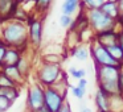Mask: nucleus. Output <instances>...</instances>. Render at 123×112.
I'll use <instances>...</instances> for the list:
<instances>
[{"instance_id":"obj_1","label":"nucleus","mask_w":123,"mask_h":112,"mask_svg":"<svg viewBox=\"0 0 123 112\" xmlns=\"http://www.w3.org/2000/svg\"><path fill=\"white\" fill-rule=\"evenodd\" d=\"M95 75L98 80V88L106 92L109 96L120 95L118 78L123 65H114V66H95Z\"/></svg>"},{"instance_id":"obj_2","label":"nucleus","mask_w":123,"mask_h":112,"mask_svg":"<svg viewBox=\"0 0 123 112\" xmlns=\"http://www.w3.org/2000/svg\"><path fill=\"white\" fill-rule=\"evenodd\" d=\"M87 20L90 27L93 28V30L99 34V33L107 32V30H114V27L117 24L114 19L109 17L106 13L101 11V9H91L87 11Z\"/></svg>"},{"instance_id":"obj_3","label":"nucleus","mask_w":123,"mask_h":112,"mask_svg":"<svg viewBox=\"0 0 123 112\" xmlns=\"http://www.w3.org/2000/svg\"><path fill=\"white\" fill-rule=\"evenodd\" d=\"M3 37L7 44L11 45H21L27 41V28L19 21L8 24L3 30Z\"/></svg>"},{"instance_id":"obj_4","label":"nucleus","mask_w":123,"mask_h":112,"mask_svg":"<svg viewBox=\"0 0 123 112\" xmlns=\"http://www.w3.org/2000/svg\"><path fill=\"white\" fill-rule=\"evenodd\" d=\"M62 71L60 63H44L38 70V80L41 86L45 87H53L57 82L60 80Z\"/></svg>"},{"instance_id":"obj_5","label":"nucleus","mask_w":123,"mask_h":112,"mask_svg":"<svg viewBox=\"0 0 123 112\" xmlns=\"http://www.w3.org/2000/svg\"><path fill=\"white\" fill-rule=\"evenodd\" d=\"M65 96L66 95L58 92L54 87H45L44 88V107L49 112H58L65 103Z\"/></svg>"},{"instance_id":"obj_6","label":"nucleus","mask_w":123,"mask_h":112,"mask_svg":"<svg viewBox=\"0 0 123 112\" xmlns=\"http://www.w3.org/2000/svg\"><path fill=\"white\" fill-rule=\"evenodd\" d=\"M91 56L94 58L95 66H114V65H120L110 56L107 49L103 45H101L97 40L91 44Z\"/></svg>"},{"instance_id":"obj_7","label":"nucleus","mask_w":123,"mask_h":112,"mask_svg":"<svg viewBox=\"0 0 123 112\" xmlns=\"http://www.w3.org/2000/svg\"><path fill=\"white\" fill-rule=\"evenodd\" d=\"M27 106H28V111H32V112L44 107V88L41 84H32L29 87Z\"/></svg>"},{"instance_id":"obj_8","label":"nucleus","mask_w":123,"mask_h":112,"mask_svg":"<svg viewBox=\"0 0 123 112\" xmlns=\"http://www.w3.org/2000/svg\"><path fill=\"white\" fill-rule=\"evenodd\" d=\"M94 101H95V107L98 112H111L110 111V96L99 88L95 92Z\"/></svg>"},{"instance_id":"obj_9","label":"nucleus","mask_w":123,"mask_h":112,"mask_svg":"<svg viewBox=\"0 0 123 112\" xmlns=\"http://www.w3.org/2000/svg\"><path fill=\"white\" fill-rule=\"evenodd\" d=\"M41 34H43V24L38 20H33L29 25V37L35 45L41 42Z\"/></svg>"},{"instance_id":"obj_10","label":"nucleus","mask_w":123,"mask_h":112,"mask_svg":"<svg viewBox=\"0 0 123 112\" xmlns=\"http://www.w3.org/2000/svg\"><path fill=\"white\" fill-rule=\"evenodd\" d=\"M99 9H101L103 13H106L109 17L114 19L115 21H117L118 16H119V13H120L119 7H118V3H114V1H109V0H107V1H105Z\"/></svg>"},{"instance_id":"obj_11","label":"nucleus","mask_w":123,"mask_h":112,"mask_svg":"<svg viewBox=\"0 0 123 112\" xmlns=\"http://www.w3.org/2000/svg\"><path fill=\"white\" fill-rule=\"evenodd\" d=\"M109 51V54L118 62V63L123 65V51H122V48H120L119 42L118 44H114V45H110V46H105Z\"/></svg>"},{"instance_id":"obj_12","label":"nucleus","mask_w":123,"mask_h":112,"mask_svg":"<svg viewBox=\"0 0 123 112\" xmlns=\"http://www.w3.org/2000/svg\"><path fill=\"white\" fill-rule=\"evenodd\" d=\"M3 73L9 78V79L13 80L15 83H16V82H20V80L23 79V75L20 74V71L17 70V67L15 66V65H9V66H6V67H4V71H3Z\"/></svg>"},{"instance_id":"obj_13","label":"nucleus","mask_w":123,"mask_h":112,"mask_svg":"<svg viewBox=\"0 0 123 112\" xmlns=\"http://www.w3.org/2000/svg\"><path fill=\"white\" fill-rule=\"evenodd\" d=\"M80 6V0H65L62 4V13L72 16Z\"/></svg>"},{"instance_id":"obj_14","label":"nucleus","mask_w":123,"mask_h":112,"mask_svg":"<svg viewBox=\"0 0 123 112\" xmlns=\"http://www.w3.org/2000/svg\"><path fill=\"white\" fill-rule=\"evenodd\" d=\"M20 56L19 53H17V50H15V49H8L6 53V57H4V62L3 63H6L7 66H9V65H16L17 61H19Z\"/></svg>"},{"instance_id":"obj_15","label":"nucleus","mask_w":123,"mask_h":112,"mask_svg":"<svg viewBox=\"0 0 123 112\" xmlns=\"http://www.w3.org/2000/svg\"><path fill=\"white\" fill-rule=\"evenodd\" d=\"M0 95L6 96L7 99L13 101L19 96V91H17L16 87H0Z\"/></svg>"},{"instance_id":"obj_16","label":"nucleus","mask_w":123,"mask_h":112,"mask_svg":"<svg viewBox=\"0 0 123 112\" xmlns=\"http://www.w3.org/2000/svg\"><path fill=\"white\" fill-rule=\"evenodd\" d=\"M73 57L77 58L78 61H86L89 58V50L85 46H77L73 49Z\"/></svg>"},{"instance_id":"obj_17","label":"nucleus","mask_w":123,"mask_h":112,"mask_svg":"<svg viewBox=\"0 0 123 112\" xmlns=\"http://www.w3.org/2000/svg\"><path fill=\"white\" fill-rule=\"evenodd\" d=\"M105 1L106 0H82V4L86 6L87 11H91V9H99Z\"/></svg>"},{"instance_id":"obj_18","label":"nucleus","mask_w":123,"mask_h":112,"mask_svg":"<svg viewBox=\"0 0 123 112\" xmlns=\"http://www.w3.org/2000/svg\"><path fill=\"white\" fill-rule=\"evenodd\" d=\"M0 87H16V83L9 79L4 73L0 74Z\"/></svg>"},{"instance_id":"obj_19","label":"nucleus","mask_w":123,"mask_h":112,"mask_svg":"<svg viewBox=\"0 0 123 112\" xmlns=\"http://www.w3.org/2000/svg\"><path fill=\"white\" fill-rule=\"evenodd\" d=\"M12 0H0V13H11Z\"/></svg>"},{"instance_id":"obj_20","label":"nucleus","mask_w":123,"mask_h":112,"mask_svg":"<svg viewBox=\"0 0 123 112\" xmlns=\"http://www.w3.org/2000/svg\"><path fill=\"white\" fill-rule=\"evenodd\" d=\"M12 103H13V101H11L9 99H7L6 96L0 95V112H6V111H8V109L11 108Z\"/></svg>"},{"instance_id":"obj_21","label":"nucleus","mask_w":123,"mask_h":112,"mask_svg":"<svg viewBox=\"0 0 123 112\" xmlns=\"http://www.w3.org/2000/svg\"><path fill=\"white\" fill-rule=\"evenodd\" d=\"M69 73L72 74L73 78H75V79H82V78H85V75H86L85 69H75V67H70Z\"/></svg>"},{"instance_id":"obj_22","label":"nucleus","mask_w":123,"mask_h":112,"mask_svg":"<svg viewBox=\"0 0 123 112\" xmlns=\"http://www.w3.org/2000/svg\"><path fill=\"white\" fill-rule=\"evenodd\" d=\"M15 66L17 67V70L20 71L21 75H24L25 73L28 71V62L25 58H19V61H17V63L15 65Z\"/></svg>"},{"instance_id":"obj_23","label":"nucleus","mask_w":123,"mask_h":112,"mask_svg":"<svg viewBox=\"0 0 123 112\" xmlns=\"http://www.w3.org/2000/svg\"><path fill=\"white\" fill-rule=\"evenodd\" d=\"M73 17L72 16H68V15H62L61 17H60V25H61L62 28H68V27H72L73 24Z\"/></svg>"},{"instance_id":"obj_24","label":"nucleus","mask_w":123,"mask_h":112,"mask_svg":"<svg viewBox=\"0 0 123 112\" xmlns=\"http://www.w3.org/2000/svg\"><path fill=\"white\" fill-rule=\"evenodd\" d=\"M72 94L77 99H82L86 94V88H81V87H78V86H75V87H72Z\"/></svg>"},{"instance_id":"obj_25","label":"nucleus","mask_w":123,"mask_h":112,"mask_svg":"<svg viewBox=\"0 0 123 112\" xmlns=\"http://www.w3.org/2000/svg\"><path fill=\"white\" fill-rule=\"evenodd\" d=\"M52 0H36V4H37V8H40L41 11H45L49 8Z\"/></svg>"},{"instance_id":"obj_26","label":"nucleus","mask_w":123,"mask_h":112,"mask_svg":"<svg viewBox=\"0 0 123 112\" xmlns=\"http://www.w3.org/2000/svg\"><path fill=\"white\" fill-rule=\"evenodd\" d=\"M7 46L4 44H0V65L4 62V57H6V53H7Z\"/></svg>"},{"instance_id":"obj_27","label":"nucleus","mask_w":123,"mask_h":112,"mask_svg":"<svg viewBox=\"0 0 123 112\" xmlns=\"http://www.w3.org/2000/svg\"><path fill=\"white\" fill-rule=\"evenodd\" d=\"M118 84H119V92L120 95H123V67L119 73V78H118Z\"/></svg>"},{"instance_id":"obj_28","label":"nucleus","mask_w":123,"mask_h":112,"mask_svg":"<svg viewBox=\"0 0 123 112\" xmlns=\"http://www.w3.org/2000/svg\"><path fill=\"white\" fill-rule=\"evenodd\" d=\"M58 112H72V108H70V106H69V103H66L65 101L64 103V106L60 108V111Z\"/></svg>"},{"instance_id":"obj_29","label":"nucleus","mask_w":123,"mask_h":112,"mask_svg":"<svg viewBox=\"0 0 123 112\" xmlns=\"http://www.w3.org/2000/svg\"><path fill=\"white\" fill-rule=\"evenodd\" d=\"M86 86H87V80H86L85 78H82V79H78V87L86 88Z\"/></svg>"},{"instance_id":"obj_30","label":"nucleus","mask_w":123,"mask_h":112,"mask_svg":"<svg viewBox=\"0 0 123 112\" xmlns=\"http://www.w3.org/2000/svg\"><path fill=\"white\" fill-rule=\"evenodd\" d=\"M117 22L123 28V12H120V13H119V16H118V19H117Z\"/></svg>"},{"instance_id":"obj_31","label":"nucleus","mask_w":123,"mask_h":112,"mask_svg":"<svg viewBox=\"0 0 123 112\" xmlns=\"http://www.w3.org/2000/svg\"><path fill=\"white\" fill-rule=\"evenodd\" d=\"M118 7H119V11L123 12V0H118Z\"/></svg>"},{"instance_id":"obj_32","label":"nucleus","mask_w":123,"mask_h":112,"mask_svg":"<svg viewBox=\"0 0 123 112\" xmlns=\"http://www.w3.org/2000/svg\"><path fill=\"white\" fill-rule=\"evenodd\" d=\"M81 112H93L90 108H87V107H85V106H82L81 107Z\"/></svg>"},{"instance_id":"obj_33","label":"nucleus","mask_w":123,"mask_h":112,"mask_svg":"<svg viewBox=\"0 0 123 112\" xmlns=\"http://www.w3.org/2000/svg\"><path fill=\"white\" fill-rule=\"evenodd\" d=\"M35 112H49V111L45 108V107H41L40 109H37V111H35Z\"/></svg>"},{"instance_id":"obj_34","label":"nucleus","mask_w":123,"mask_h":112,"mask_svg":"<svg viewBox=\"0 0 123 112\" xmlns=\"http://www.w3.org/2000/svg\"><path fill=\"white\" fill-rule=\"evenodd\" d=\"M118 34H119V40H122V41H123V28L120 29V32L118 33Z\"/></svg>"},{"instance_id":"obj_35","label":"nucleus","mask_w":123,"mask_h":112,"mask_svg":"<svg viewBox=\"0 0 123 112\" xmlns=\"http://www.w3.org/2000/svg\"><path fill=\"white\" fill-rule=\"evenodd\" d=\"M119 45H120V48H122V51H123V41H122V40H119Z\"/></svg>"},{"instance_id":"obj_36","label":"nucleus","mask_w":123,"mask_h":112,"mask_svg":"<svg viewBox=\"0 0 123 112\" xmlns=\"http://www.w3.org/2000/svg\"><path fill=\"white\" fill-rule=\"evenodd\" d=\"M109 1H114V3H118V0H109Z\"/></svg>"},{"instance_id":"obj_37","label":"nucleus","mask_w":123,"mask_h":112,"mask_svg":"<svg viewBox=\"0 0 123 112\" xmlns=\"http://www.w3.org/2000/svg\"><path fill=\"white\" fill-rule=\"evenodd\" d=\"M27 112H32V111H27Z\"/></svg>"}]
</instances>
